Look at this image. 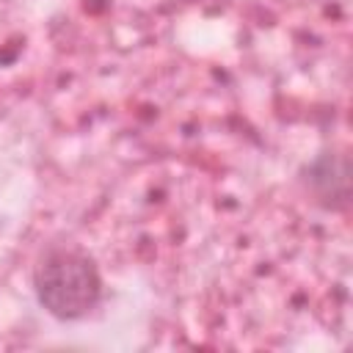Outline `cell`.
<instances>
[{
    "label": "cell",
    "instance_id": "obj_1",
    "mask_svg": "<svg viewBox=\"0 0 353 353\" xmlns=\"http://www.w3.org/2000/svg\"><path fill=\"white\" fill-rule=\"evenodd\" d=\"M36 295L50 314L77 320L99 303L102 281L91 259L74 251H52L36 268Z\"/></svg>",
    "mask_w": 353,
    "mask_h": 353
}]
</instances>
